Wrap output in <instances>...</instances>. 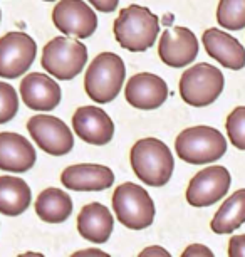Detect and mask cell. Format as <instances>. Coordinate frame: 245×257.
<instances>
[{
  "instance_id": "obj_1",
  "label": "cell",
  "mask_w": 245,
  "mask_h": 257,
  "mask_svg": "<svg viewBox=\"0 0 245 257\" xmlns=\"http://www.w3.org/2000/svg\"><path fill=\"white\" fill-rule=\"evenodd\" d=\"M131 168L148 187H163L170 182L175 170L171 150L158 138H143L129 152Z\"/></svg>"
},
{
  "instance_id": "obj_2",
  "label": "cell",
  "mask_w": 245,
  "mask_h": 257,
  "mask_svg": "<svg viewBox=\"0 0 245 257\" xmlns=\"http://www.w3.org/2000/svg\"><path fill=\"white\" fill-rule=\"evenodd\" d=\"M119 46L131 52H143L156 42L160 34V19L143 6L124 7L113 26Z\"/></svg>"
},
{
  "instance_id": "obj_3",
  "label": "cell",
  "mask_w": 245,
  "mask_h": 257,
  "mask_svg": "<svg viewBox=\"0 0 245 257\" xmlns=\"http://www.w3.org/2000/svg\"><path fill=\"white\" fill-rule=\"evenodd\" d=\"M124 76H126V67L121 57L114 52H101L86 71V93L99 104L111 103L123 88Z\"/></svg>"
},
{
  "instance_id": "obj_4",
  "label": "cell",
  "mask_w": 245,
  "mask_h": 257,
  "mask_svg": "<svg viewBox=\"0 0 245 257\" xmlns=\"http://www.w3.org/2000/svg\"><path fill=\"white\" fill-rule=\"evenodd\" d=\"M176 155L190 165H206L220 160L227 152V140L212 126H191L175 140Z\"/></svg>"
},
{
  "instance_id": "obj_5",
  "label": "cell",
  "mask_w": 245,
  "mask_h": 257,
  "mask_svg": "<svg viewBox=\"0 0 245 257\" xmlns=\"http://www.w3.org/2000/svg\"><path fill=\"white\" fill-rule=\"evenodd\" d=\"M113 210L119 224L131 230H143L155 220V203L145 188L126 182L113 193Z\"/></svg>"
},
{
  "instance_id": "obj_6",
  "label": "cell",
  "mask_w": 245,
  "mask_h": 257,
  "mask_svg": "<svg viewBox=\"0 0 245 257\" xmlns=\"http://www.w3.org/2000/svg\"><path fill=\"white\" fill-rule=\"evenodd\" d=\"M88 49L83 42L69 37H54L42 49L41 64L52 77L71 81L84 69Z\"/></svg>"
},
{
  "instance_id": "obj_7",
  "label": "cell",
  "mask_w": 245,
  "mask_h": 257,
  "mask_svg": "<svg viewBox=\"0 0 245 257\" xmlns=\"http://www.w3.org/2000/svg\"><path fill=\"white\" fill-rule=\"evenodd\" d=\"M225 77L218 67L206 62L191 66L180 77V96L193 108H205L222 94Z\"/></svg>"
},
{
  "instance_id": "obj_8",
  "label": "cell",
  "mask_w": 245,
  "mask_h": 257,
  "mask_svg": "<svg viewBox=\"0 0 245 257\" xmlns=\"http://www.w3.org/2000/svg\"><path fill=\"white\" fill-rule=\"evenodd\" d=\"M37 54V44L26 32L14 31L0 39V77L16 79L26 74Z\"/></svg>"
},
{
  "instance_id": "obj_9",
  "label": "cell",
  "mask_w": 245,
  "mask_h": 257,
  "mask_svg": "<svg viewBox=\"0 0 245 257\" xmlns=\"http://www.w3.org/2000/svg\"><path fill=\"white\" fill-rule=\"evenodd\" d=\"M232 177L222 165H212L200 170L186 188V202L191 207H210L227 195Z\"/></svg>"
},
{
  "instance_id": "obj_10",
  "label": "cell",
  "mask_w": 245,
  "mask_h": 257,
  "mask_svg": "<svg viewBox=\"0 0 245 257\" xmlns=\"http://www.w3.org/2000/svg\"><path fill=\"white\" fill-rule=\"evenodd\" d=\"M27 130L34 142L42 152L52 157L67 155L74 147V137L62 119L49 114L32 116L27 123Z\"/></svg>"
},
{
  "instance_id": "obj_11",
  "label": "cell",
  "mask_w": 245,
  "mask_h": 257,
  "mask_svg": "<svg viewBox=\"0 0 245 257\" xmlns=\"http://www.w3.org/2000/svg\"><path fill=\"white\" fill-rule=\"evenodd\" d=\"M52 22L66 36L88 39L98 27V16L83 0H61L52 11Z\"/></svg>"
},
{
  "instance_id": "obj_12",
  "label": "cell",
  "mask_w": 245,
  "mask_h": 257,
  "mask_svg": "<svg viewBox=\"0 0 245 257\" xmlns=\"http://www.w3.org/2000/svg\"><path fill=\"white\" fill-rule=\"evenodd\" d=\"M158 56L170 67H186L198 56L196 36L186 27H170L160 37Z\"/></svg>"
},
{
  "instance_id": "obj_13",
  "label": "cell",
  "mask_w": 245,
  "mask_h": 257,
  "mask_svg": "<svg viewBox=\"0 0 245 257\" xmlns=\"http://www.w3.org/2000/svg\"><path fill=\"white\" fill-rule=\"evenodd\" d=\"M124 96L133 108L151 111L160 108L166 101L168 86L160 76L153 72H138L128 81Z\"/></svg>"
},
{
  "instance_id": "obj_14",
  "label": "cell",
  "mask_w": 245,
  "mask_h": 257,
  "mask_svg": "<svg viewBox=\"0 0 245 257\" xmlns=\"http://www.w3.org/2000/svg\"><path fill=\"white\" fill-rule=\"evenodd\" d=\"M76 135L89 145L103 147L114 137V123L109 114L98 106H83L73 116Z\"/></svg>"
},
{
  "instance_id": "obj_15",
  "label": "cell",
  "mask_w": 245,
  "mask_h": 257,
  "mask_svg": "<svg viewBox=\"0 0 245 257\" xmlns=\"http://www.w3.org/2000/svg\"><path fill=\"white\" fill-rule=\"evenodd\" d=\"M61 182L67 190L101 192L114 183V173L104 165L79 163L71 165L61 173Z\"/></svg>"
},
{
  "instance_id": "obj_16",
  "label": "cell",
  "mask_w": 245,
  "mask_h": 257,
  "mask_svg": "<svg viewBox=\"0 0 245 257\" xmlns=\"http://www.w3.org/2000/svg\"><path fill=\"white\" fill-rule=\"evenodd\" d=\"M24 104L34 111H51L61 103V86L51 76L31 72L21 82Z\"/></svg>"
},
{
  "instance_id": "obj_17",
  "label": "cell",
  "mask_w": 245,
  "mask_h": 257,
  "mask_svg": "<svg viewBox=\"0 0 245 257\" xmlns=\"http://www.w3.org/2000/svg\"><path fill=\"white\" fill-rule=\"evenodd\" d=\"M201 42L205 46L206 54L223 67L232 71H240L245 67L243 46L228 32H223L220 29H206L201 36Z\"/></svg>"
},
{
  "instance_id": "obj_18",
  "label": "cell",
  "mask_w": 245,
  "mask_h": 257,
  "mask_svg": "<svg viewBox=\"0 0 245 257\" xmlns=\"http://www.w3.org/2000/svg\"><path fill=\"white\" fill-rule=\"evenodd\" d=\"M37 160L31 142L19 133H0V170L12 173H24L34 167Z\"/></svg>"
},
{
  "instance_id": "obj_19",
  "label": "cell",
  "mask_w": 245,
  "mask_h": 257,
  "mask_svg": "<svg viewBox=\"0 0 245 257\" xmlns=\"http://www.w3.org/2000/svg\"><path fill=\"white\" fill-rule=\"evenodd\" d=\"M114 227V219L106 205L98 202L88 203L78 215L79 235L93 244H104L109 240Z\"/></svg>"
},
{
  "instance_id": "obj_20",
  "label": "cell",
  "mask_w": 245,
  "mask_h": 257,
  "mask_svg": "<svg viewBox=\"0 0 245 257\" xmlns=\"http://www.w3.org/2000/svg\"><path fill=\"white\" fill-rule=\"evenodd\" d=\"M32 193L26 180L12 175L0 177V213L17 217L31 205Z\"/></svg>"
},
{
  "instance_id": "obj_21",
  "label": "cell",
  "mask_w": 245,
  "mask_h": 257,
  "mask_svg": "<svg viewBox=\"0 0 245 257\" xmlns=\"http://www.w3.org/2000/svg\"><path fill=\"white\" fill-rule=\"evenodd\" d=\"M36 213L47 224H61L73 213V200L64 190L46 188L36 200Z\"/></svg>"
},
{
  "instance_id": "obj_22",
  "label": "cell",
  "mask_w": 245,
  "mask_h": 257,
  "mask_svg": "<svg viewBox=\"0 0 245 257\" xmlns=\"http://www.w3.org/2000/svg\"><path fill=\"white\" fill-rule=\"evenodd\" d=\"M245 224V188L233 192L225 200L210 222L215 234H232Z\"/></svg>"
},
{
  "instance_id": "obj_23",
  "label": "cell",
  "mask_w": 245,
  "mask_h": 257,
  "mask_svg": "<svg viewBox=\"0 0 245 257\" xmlns=\"http://www.w3.org/2000/svg\"><path fill=\"white\" fill-rule=\"evenodd\" d=\"M217 22L228 31L245 27V0H220L217 7Z\"/></svg>"
},
{
  "instance_id": "obj_24",
  "label": "cell",
  "mask_w": 245,
  "mask_h": 257,
  "mask_svg": "<svg viewBox=\"0 0 245 257\" xmlns=\"http://www.w3.org/2000/svg\"><path fill=\"white\" fill-rule=\"evenodd\" d=\"M225 128L230 143L240 152H245V106H237L227 116Z\"/></svg>"
},
{
  "instance_id": "obj_25",
  "label": "cell",
  "mask_w": 245,
  "mask_h": 257,
  "mask_svg": "<svg viewBox=\"0 0 245 257\" xmlns=\"http://www.w3.org/2000/svg\"><path fill=\"white\" fill-rule=\"evenodd\" d=\"M19 109V98L16 89L9 82H0V124L9 123Z\"/></svg>"
},
{
  "instance_id": "obj_26",
  "label": "cell",
  "mask_w": 245,
  "mask_h": 257,
  "mask_svg": "<svg viewBox=\"0 0 245 257\" xmlns=\"http://www.w3.org/2000/svg\"><path fill=\"white\" fill-rule=\"evenodd\" d=\"M228 257H245V234L233 235L230 239Z\"/></svg>"
},
{
  "instance_id": "obj_27",
  "label": "cell",
  "mask_w": 245,
  "mask_h": 257,
  "mask_svg": "<svg viewBox=\"0 0 245 257\" xmlns=\"http://www.w3.org/2000/svg\"><path fill=\"white\" fill-rule=\"evenodd\" d=\"M180 257H215L213 252L203 244H190Z\"/></svg>"
},
{
  "instance_id": "obj_28",
  "label": "cell",
  "mask_w": 245,
  "mask_h": 257,
  "mask_svg": "<svg viewBox=\"0 0 245 257\" xmlns=\"http://www.w3.org/2000/svg\"><path fill=\"white\" fill-rule=\"evenodd\" d=\"M88 2L99 12H114L118 9L119 0H88Z\"/></svg>"
},
{
  "instance_id": "obj_29",
  "label": "cell",
  "mask_w": 245,
  "mask_h": 257,
  "mask_svg": "<svg viewBox=\"0 0 245 257\" xmlns=\"http://www.w3.org/2000/svg\"><path fill=\"white\" fill-rule=\"evenodd\" d=\"M138 257H171V254L165 249V247L150 245V247H146V249H143L141 252H139Z\"/></svg>"
},
{
  "instance_id": "obj_30",
  "label": "cell",
  "mask_w": 245,
  "mask_h": 257,
  "mask_svg": "<svg viewBox=\"0 0 245 257\" xmlns=\"http://www.w3.org/2000/svg\"><path fill=\"white\" fill-rule=\"evenodd\" d=\"M71 257H111V255H109L108 252L101 250V249H94V247H91V249H83V250L74 252Z\"/></svg>"
},
{
  "instance_id": "obj_31",
  "label": "cell",
  "mask_w": 245,
  "mask_h": 257,
  "mask_svg": "<svg viewBox=\"0 0 245 257\" xmlns=\"http://www.w3.org/2000/svg\"><path fill=\"white\" fill-rule=\"evenodd\" d=\"M17 257H46V255L41 254V252H26V254H21Z\"/></svg>"
},
{
  "instance_id": "obj_32",
  "label": "cell",
  "mask_w": 245,
  "mask_h": 257,
  "mask_svg": "<svg viewBox=\"0 0 245 257\" xmlns=\"http://www.w3.org/2000/svg\"><path fill=\"white\" fill-rule=\"evenodd\" d=\"M44 2H54V0H44Z\"/></svg>"
},
{
  "instance_id": "obj_33",
  "label": "cell",
  "mask_w": 245,
  "mask_h": 257,
  "mask_svg": "<svg viewBox=\"0 0 245 257\" xmlns=\"http://www.w3.org/2000/svg\"><path fill=\"white\" fill-rule=\"evenodd\" d=\"M0 19H2V16H0Z\"/></svg>"
}]
</instances>
